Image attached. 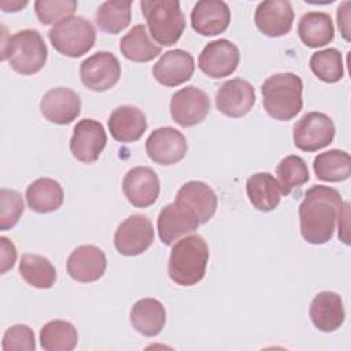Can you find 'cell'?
<instances>
[{
	"mask_svg": "<svg viewBox=\"0 0 351 351\" xmlns=\"http://www.w3.org/2000/svg\"><path fill=\"white\" fill-rule=\"evenodd\" d=\"M341 206V195L332 186L313 185L307 189L299 206L302 237L314 245L328 243L333 236Z\"/></svg>",
	"mask_w": 351,
	"mask_h": 351,
	"instance_id": "1",
	"label": "cell"
},
{
	"mask_svg": "<svg viewBox=\"0 0 351 351\" xmlns=\"http://www.w3.org/2000/svg\"><path fill=\"white\" fill-rule=\"evenodd\" d=\"M208 258V245L202 236L189 234L181 237L170 252L167 265L170 280L181 287L196 285L206 274Z\"/></svg>",
	"mask_w": 351,
	"mask_h": 351,
	"instance_id": "2",
	"label": "cell"
},
{
	"mask_svg": "<svg viewBox=\"0 0 351 351\" xmlns=\"http://www.w3.org/2000/svg\"><path fill=\"white\" fill-rule=\"evenodd\" d=\"M303 82L293 73H277L262 84V101L266 112L277 121L295 118L303 107Z\"/></svg>",
	"mask_w": 351,
	"mask_h": 351,
	"instance_id": "3",
	"label": "cell"
},
{
	"mask_svg": "<svg viewBox=\"0 0 351 351\" xmlns=\"http://www.w3.org/2000/svg\"><path fill=\"white\" fill-rule=\"evenodd\" d=\"M48 56L47 45L37 30L25 29L3 37L1 60H8L11 69L22 75L38 73Z\"/></svg>",
	"mask_w": 351,
	"mask_h": 351,
	"instance_id": "4",
	"label": "cell"
},
{
	"mask_svg": "<svg viewBox=\"0 0 351 351\" xmlns=\"http://www.w3.org/2000/svg\"><path fill=\"white\" fill-rule=\"evenodd\" d=\"M141 12L151 37L160 45L176 44L185 29V16L177 0H143Z\"/></svg>",
	"mask_w": 351,
	"mask_h": 351,
	"instance_id": "5",
	"label": "cell"
},
{
	"mask_svg": "<svg viewBox=\"0 0 351 351\" xmlns=\"http://www.w3.org/2000/svg\"><path fill=\"white\" fill-rule=\"evenodd\" d=\"M48 38L59 53L78 58L95 45L96 30L84 16L73 15L53 25L48 32Z\"/></svg>",
	"mask_w": 351,
	"mask_h": 351,
	"instance_id": "6",
	"label": "cell"
},
{
	"mask_svg": "<svg viewBox=\"0 0 351 351\" xmlns=\"http://www.w3.org/2000/svg\"><path fill=\"white\" fill-rule=\"evenodd\" d=\"M335 123L324 112H307L293 126V144L304 152H314L333 141Z\"/></svg>",
	"mask_w": 351,
	"mask_h": 351,
	"instance_id": "7",
	"label": "cell"
},
{
	"mask_svg": "<svg viewBox=\"0 0 351 351\" xmlns=\"http://www.w3.org/2000/svg\"><path fill=\"white\" fill-rule=\"evenodd\" d=\"M154 241V228L148 217L132 214L122 221L114 234V245L123 256H136L145 252Z\"/></svg>",
	"mask_w": 351,
	"mask_h": 351,
	"instance_id": "8",
	"label": "cell"
},
{
	"mask_svg": "<svg viewBox=\"0 0 351 351\" xmlns=\"http://www.w3.org/2000/svg\"><path fill=\"white\" fill-rule=\"evenodd\" d=\"M81 82L93 92L111 89L121 77V64L117 56L107 51H99L86 58L80 66Z\"/></svg>",
	"mask_w": 351,
	"mask_h": 351,
	"instance_id": "9",
	"label": "cell"
},
{
	"mask_svg": "<svg viewBox=\"0 0 351 351\" xmlns=\"http://www.w3.org/2000/svg\"><path fill=\"white\" fill-rule=\"evenodd\" d=\"M207 93L193 85L177 90L170 100V114L176 123L189 128L200 123L210 112Z\"/></svg>",
	"mask_w": 351,
	"mask_h": 351,
	"instance_id": "10",
	"label": "cell"
},
{
	"mask_svg": "<svg viewBox=\"0 0 351 351\" xmlns=\"http://www.w3.org/2000/svg\"><path fill=\"white\" fill-rule=\"evenodd\" d=\"M107 144V134L99 121L84 118L77 122L70 138L73 156L82 163H93L99 159Z\"/></svg>",
	"mask_w": 351,
	"mask_h": 351,
	"instance_id": "11",
	"label": "cell"
},
{
	"mask_svg": "<svg viewBox=\"0 0 351 351\" xmlns=\"http://www.w3.org/2000/svg\"><path fill=\"white\" fill-rule=\"evenodd\" d=\"M145 151L151 160L158 165H176L181 162L188 151L185 136L171 126L155 129L145 141Z\"/></svg>",
	"mask_w": 351,
	"mask_h": 351,
	"instance_id": "12",
	"label": "cell"
},
{
	"mask_svg": "<svg viewBox=\"0 0 351 351\" xmlns=\"http://www.w3.org/2000/svg\"><path fill=\"white\" fill-rule=\"evenodd\" d=\"M196 214L185 204L174 200L165 206L158 215V234L165 245H171L199 228Z\"/></svg>",
	"mask_w": 351,
	"mask_h": 351,
	"instance_id": "13",
	"label": "cell"
},
{
	"mask_svg": "<svg viewBox=\"0 0 351 351\" xmlns=\"http://www.w3.org/2000/svg\"><path fill=\"white\" fill-rule=\"evenodd\" d=\"M239 62V48L226 38L210 41L199 55V69L210 78H223L233 74Z\"/></svg>",
	"mask_w": 351,
	"mask_h": 351,
	"instance_id": "14",
	"label": "cell"
},
{
	"mask_svg": "<svg viewBox=\"0 0 351 351\" xmlns=\"http://www.w3.org/2000/svg\"><path fill=\"white\" fill-rule=\"evenodd\" d=\"M255 104V89L243 78H233L223 82L215 93V107L230 118L247 115Z\"/></svg>",
	"mask_w": 351,
	"mask_h": 351,
	"instance_id": "15",
	"label": "cell"
},
{
	"mask_svg": "<svg viewBox=\"0 0 351 351\" xmlns=\"http://www.w3.org/2000/svg\"><path fill=\"white\" fill-rule=\"evenodd\" d=\"M122 191L132 206L145 208L156 202L160 192V182L151 167L137 166L126 173L122 181Z\"/></svg>",
	"mask_w": 351,
	"mask_h": 351,
	"instance_id": "16",
	"label": "cell"
},
{
	"mask_svg": "<svg viewBox=\"0 0 351 351\" xmlns=\"http://www.w3.org/2000/svg\"><path fill=\"white\" fill-rule=\"evenodd\" d=\"M40 110L47 121L56 125H69L81 112V99L69 88H52L44 93Z\"/></svg>",
	"mask_w": 351,
	"mask_h": 351,
	"instance_id": "17",
	"label": "cell"
},
{
	"mask_svg": "<svg viewBox=\"0 0 351 351\" xmlns=\"http://www.w3.org/2000/svg\"><path fill=\"white\" fill-rule=\"evenodd\" d=\"M193 56L184 49H171L165 52L152 66L154 78L165 86H178L193 75Z\"/></svg>",
	"mask_w": 351,
	"mask_h": 351,
	"instance_id": "18",
	"label": "cell"
},
{
	"mask_svg": "<svg viewBox=\"0 0 351 351\" xmlns=\"http://www.w3.org/2000/svg\"><path fill=\"white\" fill-rule=\"evenodd\" d=\"M67 273L78 282H93L103 277L107 259L101 248L96 245H80L67 258Z\"/></svg>",
	"mask_w": 351,
	"mask_h": 351,
	"instance_id": "19",
	"label": "cell"
},
{
	"mask_svg": "<svg viewBox=\"0 0 351 351\" xmlns=\"http://www.w3.org/2000/svg\"><path fill=\"white\" fill-rule=\"evenodd\" d=\"M254 21L259 32L267 37H280L291 32L293 10L287 0H266L258 4Z\"/></svg>",
	"mask_w": 351,
	"mask_h": 351,
	"instance_id": "20",
	"label": "cell"
},
{
	"mask_svg": "<svg viewBox=\"0 0 351 351\" xmlns=\"http://www.w3.org/2000/svg\"><path fill=\"white\" fill-rule=\"evenodd\" d=\"M230 22L229 5L222 0H200L191 12V25L202 36L223 33Z\"/></svg>",
	"mask_w": 351,
	"mask_h": 351,
	"instance_id": "21",
	"label": "cell"
},
{
	"mask_svg": "<svg viewBox=\"0 0 351 351\" xmlns=\"http://www.w3.org/2000/svg\"><path fill=\"white\" fill-rule=\"evenodd\" d=\"M308 314L318 330L325 333L335 332L343 325L346 318L343 299L336 292L322 291L311 300Z\"/></svg>",
	"mask_w": 351,
	"mask_h": 351,
	"instance_id": "22",
	"label": "cell"
},
{
	"mask_svg": "<svg viewBox=\"0 0 351 351\" xmlns=\"http://www.w3.org/2000/svg\"><path fill=\"white\" fill-rule=\"evenodd\" d=\"M145 114L134 106H119L108 118V130L119 143L137 141L147 130Z\"/></svg>",
	"mask_w": 351,
	"mask_h": 351,
	"instance_id": "23",
	"label": "cell"
},
{
	"mask_svg": "<svg viewBox=\"0 0 351 351\" xmlns=\"http://www.w3.org/2000/svg\"><path fill=\"white\" fill-rule=\"evenodd\" d=\"M176 200L191 208L200 225L207 223L215 214L218 199L211 186L202 181H188L177 192Z\"/></svg>",
	"mask_w": 351,
	"mask_h": 351,
	"instance_id": "24",
	"label": "cell"
},
{
	"mask_svg": "<svg viewBox=\"0 0 351 351\" xmlns=\"http://www.w3.org/2000/svg\"><path fill=\"white\" fill-rule=\"evenodd\" d=\"M130 324L143 336H156L166 324V310L163 304L154 298L137 300L130 310Z\"/></svg>",
	"mask_w": 351,
	"mask_h": 351,
	"instance_id": "25",
	"label": "cell"
},
{
	"mask_svg": "<svg viewBox=\"0 0 351 351\" xmlns=\"http://www.w3.org/2000/svg\"><path fill=\"white\" fill-rule=\"evenodd\" d=\"M64 199L62 185L48 177L34 180L26 189V202L32 211L47 214L56 211Z\"/></svg>",
	"mask_w": 351,
	"mask_h": 351,
	"instance_id": "26",
	"label": "cell"
},
{
	"mask_svg": "<svg viewBox=\"0 0 351 351\" xmlns=\"http://www.w3.org/2000/svg\"><path fill=\"white\" fill-rule=\"evenodd\" d=\"M245 186L250 203L259 211H271L281 200V186L270 173L262 171L250 176Z\"/></svg>",
	"mask_w": 351,
	"mask_h": 351,
	"instance_id": "27",
	"label": "cell"
},
{
	"mask_svg": "<svg viewBox=\"0 0 351 351\" xmlns=\"http://www.w3.org/2000/svg\"><path fill=\"white\" fill-rule=\"evenodd\" d=\"M298 34L302 43L310 48H318L329 44L335 37L330 15L319 11L306 12L299 21Z\"/></svg>",
	"mask_w": 351,
	"mask_h": 351,
	"instance_id": "28",
	"label": "cell"
},
{
	"mask_svg": "<svg viewBox=\"0 0 351 351\" xmlns=\"http://www.w3.org/2000/svg\"><path fill=\"white\" fill-rule=\"evenodd\" d=\"M119 51L122 55L137 63L151 62L154 58L162 53L160 45H156L144 25L133 26L119 41Z\"/></svg>",
	"mask_w": 351,
	"mask_h": 351,
	"instance_id": "29",
	"label": "cell"
},
{
	"mask_svg": "<svg viewBox=\"0 0 351 351\" xmlns=\"http://www.w3.org/2000/svg\"><path fill=\"white\" fill-rule=\"evenodd\" d=\"M313 169L318 180L340 182L351 176V159L346 151L329 149L314 158Z\"/></svg>",
	"mask_w": 351,
	"mask_h": 351,
	"instance_id": "30",
	"label": "cell"
},
{
	"mask_svg": "<svg viewBox=\"0 0 351 351\" xmlns=\"http://www.w3.org/2000/svg\"><path fill=\"white\" fill-rule=\"evenodd\" d=\"M21 277L32 287L49 289L56 281V270L49 259L37 254H23L19 262Z\"/></svg>",
	"mask_w": 351,
	"mask_h": 351,
	"instance_id": "31",
	"label": "cell"
},
{
	"mask_svg": "<svg viewBox=\"0 0 351 351\" xmlns=\"http://www.w3.org/2000/svg\"><path fill=\"white\" fill-rule=\"evenodd\" d=\"M78 343L75 326L63 319H53L40 330V344L47 351H71Z\"/></svg>",
	"mask_w": 351,
	"mask_h": 351,
	"instance_id": "32",
	"label": "cell"
},
{
	"mask_svg": "<svg viewBox=\"0 0 351 351\" xmlns=\"http://www.w3.org/2000/svg\"><path fill=\"white\" fill-rule=\"evenodd\" d=\"M132 1L108 0L104 1L96 11V25L100 30L117 34L125 30L130 22Z\"/></svg>",
	"mask_w": 351,
	"mask_h": 351,
	"instance_id": "33",
	"label": "cell"
},
{
	"mask_svg": "<svg viewBox=\"0 0 351 351\" xmlns=\"http://www.w3.org/2000/svg\"><path fill=\"white\" fill-rule=\"evenodd\" d=\"M276 173L282 195H291L310 180L307 165L298 155H288L282 158L277 166Z\"/></svg>",
	"mask_w": 351,
	"mask_h": 351,
	"instance_id": "34",
	"label": "cell"
},
{
	"mask_svg": "<svg viewBox=\"0 0 351 351\" xmlns=\"http://www.w3.org/2000/svg\"><path fill=\"white\" fill-rule=\"evenodd\" d=\"M310 69L321 81L328 84L337 82L344 75L343 56L336 48L314 52L310 58Z\"/></svg>",
	"mask_w": 351,
	"mask_h": 351,
	"instance_id": "35",
	"label": "cell"
},
{
	"mask_svg": "<svg viewBox=\"0 0 351 351\" xmlns=\"http://www.w3.org/2000/svg\"><path fill=\"white\" fill-rule=\"evenodd\" d=\"M78 3L74 0H37L34 11L43 25L58 23L69 16H73Z\"/></svg>",
	"mask_w": 351,
	"mask_h": 351,
	"instance_id": "36",
	"label": "cell"
},
{
	"mask_svg": "<svg viewBox=\"0 0 351 351\" xmlns=\"http://www.w3.org/2000/svg\"><path fill=\"white\" fill-rule=\"evenodd\" d=\"M25 206L19 192L14 189L1 188L0 191V229L8 230L14 228L21 215L23 214Z\"/></svg>",
	"mask_w": 351,
	"mask_h": 351,
	"instance_id": "37",
	"label": "cell"
},
{
	"mask_svg": "<svg viewBox=\"0 0 351 351\" xmlns=\"http://www.w3.org/2000/svg\"><path fill=\"white\" fill-rule=\"evenodd\" d=\"M36 348L34 332L25 324H16L10 326L1 341L3 351H33Z\"/></svg>",
	"mask_w": 351,
	"mask_h": 351,
	"instance_id": "38",
	"label": "cell"
},
{
	"mask_svg": "<svg viewBox=\"0 0 351 351\" xmlns=\"http://www.w3.org/2000/svg\"><path fill=\"white\" fill-rule=\"evenodd\" d=\"M0 244H1V270L0 273L4 274L7 270L12 269L15 261H16V250L15 245L12 244V241H10V239H7L5 236L0 237Z\"/></svg>",
	"mask_w": 351,
	"mask_h": 351,
	"instance_id": "39",
	"label": "cell"
},
{
	"mask_svg": "<svg viewBox=\"0 0 351 351\" xmlns=\"http://www.w3.org/2000/svg\"><path fill=\"white\" fill-rule=\"evenodd\" d=\"M350 1H344L339 5L337 8V25L341 32V36L350 41V27H348V21H350Z\"/></svg>",
	"mask_w": 351,
	"mask_h": 351,
	"instance_id": "40",
	"label": "cell"
},
{
	"mask_svg": "<svg viewBox=\"0 0 351 351\" xmlns=\"http://www.w3.org/2000/svg\"><path fill=\"white\" fill-rule=\"evenodd\" d=\"M348 208H350V203L348 202L343 203V206L340 208V213H339V218H337V219H340L339 222H344V223L348 222ZM347 232H348V226L339 225V239H341V241L344 244H350L348 237H347Z\"/></svg>",
	"mask_w": 351,
	"mask_h": 351,
	"instance_id": "41",
	"label": "cell"
},
{
	"mask_svg": "<svg viewBox=\"0 0 351 351\" xmlns=\"http://www.w3.org/2000/svg\"><path fill=\"white\" fill-rule=\"evenodd\" d=\"M25 5H27V1H1L0 3V7L5 11V12H15L18 11L19 8H23Z\"/></svg>",
	"mask_w": 351,
	"mask_h": 351,
	"instance_id": "42",
	"label": "cell"
}]
</instances>
